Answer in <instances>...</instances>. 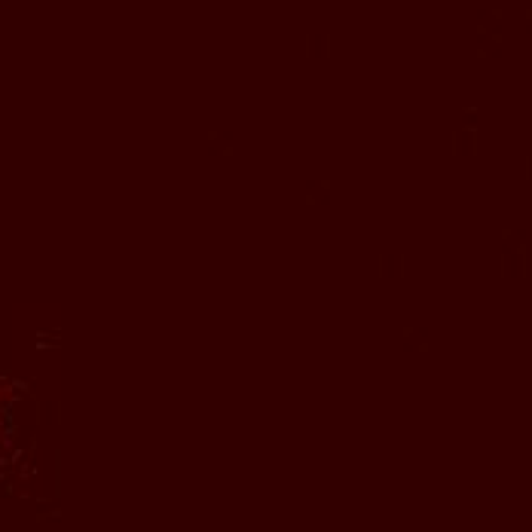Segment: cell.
<instances>
[{"label":"cell","instance_id":"6da1fadb","mask_svg":"<svg viewBox=\"0 0 532 532\" xmlns=\"http://www.w3.org/2000/svg\"><path fill=\"white\" fill-rule=\"evenodd\" d=\"M6 441H10V413H6L4 395H0V465L6 459Z\"/></svg>","mask_w":532,"mask_h":532}]
</instances>
